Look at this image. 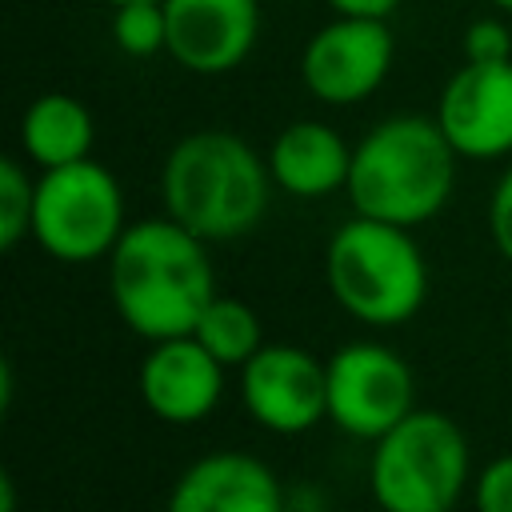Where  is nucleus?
Wrapping results in <instances>:
<instances>
[{
	"mask_svg": "<svg viewBox=\"0 0 512 512\" xmlns=\"http://www.w3.org/2000/svg\"><path fill=\"white\" fill-rule=\"evenodd\" d=\"M108 292L120 320L148 344L192 336L216 300L208 244L172 216L132 220L108 256Z\"/></svg>",
	"mask_w": 512,
	"mask_h": 512,
	"instance_id": "nucleus-1",
	"label": "nucleus"
},
{
	"mask_svg": "<svg viewBox=\"0 0 512 512\" xmlns=\"http://www.w3.org/2000/svg\"><path fill=\"white\" fill-rule=\"evenodd\" d=\"M160 196L164 212L204 244L240 240L268 212L272 172L268 160H260L236 132L200 128L168 152L160 168Z\"/></svg>",
	"mask_w": 512,
	"mask_h": 512,
	"instance_id": "nucleus-2",
	"label": "nucleus"
},
{
	"mask_svg": "<svg viewBox=\"0 0 512 512\" xmlns=\"http://www.w3.org/2000/svg\"><path fill=\"white\" fill-rule=\"evenodd\" d=\"M456 184V152L436 116H388L352 148L348 200L356 216L416 228L432 220Z\"/></svg>",
	"mask_w": 512,
	"mask_h": 512,
	"instance_id": "nucleus-3",
	"label": "nucleus"
},
{
	"mask_svg": "<svg viewBox=\"0 0 512 512\" xmlns=\"http://www.w3.org/2000/svg\"><path fill=\"white\" fill-rule=\"evenodd\" d=\"M324 280L336 304L372 328H396L424 308L428 264L412 228L352 216L324 248Z\"/></svg>",
	"mask_w": 512,
	"mask_h": 512,
	"instance_id": "nucleus-4",
	"label": "nucleus"
},
{
	"mask_svg": "<svg viewBox=\"0 0 512 512\" xmlns=\"http://www.w3.org/2000/svg\"><path fill=\"white\" fill-rule=\"evenodd\" d=\"M468 472L472 456L460 424L436 408H416L372 440L368 488L384 512H452Z\"/></svg>",
	"mask_w": 512,
	"mask_h": 512,
	"instance_id": "nucleus-5",
	"label": "nucleus"
},
{
	"mask_svg": "<svg viewBox=\"0 0 512 512\" xmlns=\"http://www.w3.org/2000/svg\"><path fill=\"white\" fill-rule=\"evenodd\" d=\"M124 228H128L124 192L104 164L80 160L68 168L40 172L36 208H32V240L52 260L92 264L100 256H112Z\"/></svg>",
	"mask_w": 512,
	"mask_h": 512,
	"instance_id": "nucleus-6",
	"label": "nucleus"
},
{
	"mask_svg": "<svg viewBox=\"0 0 512 512\" xmlns=\"http://www.w3.org/2000/svg\"><path fill=\"white\" fill-rule=\"evenodd\" d=\"M328 420L356 436L380 440L416 412V376L400 352L376 340L340 344L328 360Z\"/></svg>",
	"mask_w": 512,
	"mask_h": 512,
	"instance_id": "nucleus-7",
	"label": "nucleus"
},
{
	"mask_svg": "<svg viewBox=\"0 0 512 512\" xmlns=\"http://www.w3.org/2000/svg\"><path fill=\"white\" fill-rule=\"evenodd\" d=\"M392 52L388 20L336 16L308 36L300 52V80L320 104L348 108L368 100L388 80Z\"/></svg>",
	"mask_w": 512,
	"mask_h": 512,
	"instance_id": "nucleus-8",
	"label": "nucleus"
},
{
	"mask_svg": "<svg viewBox=\"0 0 512 512\" xmlns=\"http://www.w3.org/2000/svg\"><path fill=\"white\" fill-rule=\"evenodd\" d=\"M244 412L280 436H300L328 416V364L300 344H264L240 368Z\"/></svg>",
	"mask_w": 512,
	"mask_h": 512,
	"instance_id": "nucleus-9",
	"label": "nucleus"
},
{
	"mask_svg": "<svg viewBox=\"0 0 512 512\" xmlns=\"http://www.w3.org/2000/svg\"><path fill=\"white\" fill-rule=\"evenodd\" d=\"M436 124L464 160H500L512 152V60L460 64L436 100Z\"/></svg>",
	"mask_w": 512,
	"mask_h": 512,
	"instance_id": "nucleus-10",
	"label": "nucleus"
},
{
	"mask_svg": "<svg viewBox=\"0 0 512 512\" xmlns=\"http://www.w3.org/2000/svg\"><path fill=\"white\" fill-rule=\"evenodd\" d=\"M168 56L196 76H220L248 60L260 36V0H164Z\"/></svg>",
	"mask_w": 512,
	"mask_h": 512,
	"instance_id": "nucleus-11",
	"label": "nucleus"
},
{
	"mask_svg": "<svg viewBox=\"0 0 512 512\" xmlns=\"http://www.w3.org/2000/svg\"><path fill=\"white\" fill-rule=\"evenodd\" d=\"M224 396V364L196 340H156L140 364V400L164 424H196Z\"/></svg>",
	"mask_w": 512,
	"mask_h": 512,
	"instance_id": "nucleus-12",
	"label": "nucleus"
},
{
	"mask_svg": "<svg viewBox=\"0 0 512 512\" xmlns=\"http://www.w3.org/2000/svg\"><path fill=\"white\" fill-rule=\"evenodd\" d=\"M164 512H288V496L260 456L208 452L176 476Z\"/></svg>",
	"mask_w": 512,
	"mask_h": 512,
	"instance_id": "nucleus-13",
	"label": "nucleus"
},
{
	"mask_svg": "<svg viewBox=\"0 0 512 512\" xmlns=\"http://www.w3.org/2000/svg\"><path fill=\"white\" fill-rule=\"evenodd\" d=\"M264 160L272 184L296 200L332 196L348 188V172H352L348 140L320 120H292L288 128H280Z\"/></svg>",
	"mask_w": 512,
	"mask_h": 512,
	"instance_id": "nucleus-14",
	"label": "nucleus"
},
{
	"mask_svg": "<svg viewBox=\"0 0 512 512\" xmlns=\"http://www.w3.org/2000/svg\"><path fill=\"white\" fill-rule=\"evenodd\" d=\"M92 144H96V120L88 104H80L76 96L44 92L20 116V148L40 172L92 160Z\"/></svg>",
	"mask_w": 512,
	"mask_h": 512,
	"instance_id": "nucleus-15",
	"label": "nucleus"
},
{
	"mask_svg": "<svg viewBox=\"0 0 512 512\" xmlns=\"http://www.w3.org/2000/svg\"><path fill=\"white\" fill-rule=\"evenodd\" d=\"M224 368H244L260 348H264V328L252 304L240 296H220L204 308L196 332H192Z\"/></svg>",
	"mask_w": 512,
	"mask_h": 512,
	"instance_id": "nucleus-16",
	"label": "nucleus"
},
{
	"mask_svg": "<svg viewBox=\"0 0 512 512\" xmlns=\"http://www.w3.org/2000/svg\"><path fill=\"white\" fill-rule=\"evenodd\" d=\"M112 40L128 56H156L168 52V16L164 0H140L112 8Z\"/></svg>",
	"mask_w": 512,
	"mask_h": 512,
	"instance_id": "nucleus-17",
	"label": "nucleus"
},
{
	"mask_svg": "<svg viewBox=\"0 0 512 512\" xmlns=\"http://www.w3.org/2000/svg\"><path fill=\"white\" fill-rule=\"evenodd\" d=\"M36 180L24 172L16 156H0V248H16L32 236Z\"/></svg>",
	"mask_w": 512,
	"mask_h": 512,
	"instance_id": "nucleus-18",
	"label": "nucleus"
},
{
	"mask_svg": "<svg viewBox=\"0 0 512 512\" xmlns=\"http://www.w3.org/2000/svg\"><path fill=\"white\" fill-rule=\"evenodd\" d=\"M464 60L468 64H504L512 60V32L496 16H480L464 28Z\"/></svg>",
	"mask_w": 512,
	"mask_h": 512,
	"instance_id": "nucleus-19",
	"label": "nucleus"
},
{
	"mask_svg": "<svg viewBox=\"0 0 512 512\" xmlns=\"http://www.w3.org/2000/svg\"><path fill=\"white\" fill-rule=\"evenodd\" d=\"M472 500H476V512H512V452L480 468Z\"/></svg>",
	"mask_w": 512,
	"mask_h": 512,
	"instance_id": "nucleus-20",
	"label": "nucleus"
},
{
	"mask_svg": "<svg viewBox=\"0 0 512 512\" xmlns=\"http://www.w3.org/2000/svg\"><path fill=\"white\" fill-rule=\"evenodd\" d=\"M488 232H492L496 252L512 264V164L500 172V180L492 188V200H488Z\"/></svg>",
	"mask_w": 512,
	"mask_h": 512,
	"instance_id": "nucleus-21",
	"label": "nucleus"
},
{
	"mask_svg": "<svg viewBox=\"0 0 512 512\" xmlns=\"http://www.w3.org/2000/svg\"><path fill=\"white\" fill-rule=\"evenodd\" d=\"M336 16H364V20H388L400 0H328Z\"/></svg>",
	"mask_w": 512,
	"mask_h": 512,
	"instance_id": "nucleus-22",
	"label": "nucleus"
},
{
	"mask_svg": "<svg viewBox=\"0 0 512 512\" xmlns=\"http://www.w3.org/2000/svg\"><path fill=\"white\" fill-rule=\"evenodd\" d=\"M488 4H492L496 12H508V16H512V0H488Z\"/></svg>",
	"mask_w": 512,
	"mask_h": 512,
	"instance_id": "nucleus-23",
	"label": "nucleus"
},
{
	"mask_svg": "<svg viewBox=\"0 0 512 512\" xmlns=\"http://www.w3.org/2000/svg\"><path fill=\"white\" fill-rule=\"evenodd\" d=\"M112 8H124V4H140V0H108Z\"/></svg>",
	"mask_w": 512,
	"mask_h": 512,
	"instance_id": "nucleus-24",
	"label": "nucleus"
},
{
	"mask_svg": "<svg viewBox=\"0 0 512 512\" xmlns=\"http://www.w3.org/2000/svg\"><path fill=\"white\" fill-rule=\"evenodd\" d=\"M372 512H384V508H372Z\"/></svg>",
	"mask_w": 512,
	"mask_h": 512,
	"instance_id": "nucleus-25",
	"label": "nucleus"
},
{
	"mask_svg": "<svg viewBox=\"0 0 512 512\" xmlns=\"http://www.w3.org/2000/svg\"><path fill=\"white\" fill-rule=\"evenodd\" d=\"M452 512H456V508H452Z\"/></svg>",
	"mask_w": 512,
	"mask_h": 512,
	"instance_id": "nucleus-26",
	"label": "nucleus"
}]
</instances>
